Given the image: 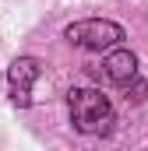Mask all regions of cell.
<instances>
[{
	"label": "cell",
	"mask_w": 148,
	"mask_h": 151,
	"mask_svg": "<svg viewBox=\"0 0 148 151\" xmlns=\"http://www.w3.org/2000/svg\"><path fill=\"white\" fill-rule=\"evenodd\" d=\"M71 119L81 134L102 137L113 127V106L99 88H74L71 91Z\"/></svg>",
	"instance_id": "1"
},
{
	"label": "cell",
	"mask_w": 148,
	"mask_h": 151,
	"mask_svg": "<svg viewBox=\"0 0 148 151\" xmlns=\"http://www.w3.org/2000/svg\"><path fill=\"white\" fill-rule=\"evenodd\" d=\"M64 39L78 46V49H92V53H102V49H113L120 39H123V28L116 21H102V18H88V21H74L67 25Z\"/></svg>",
	"instance_id": "2"
},
{
	"label": "cell",
	"mask_w": 148,
	"mask_h": 151,
	"mask_svg": "<svg viewBox=\"0 0 148 151\" xmlns=\"http://www.w3.org/2000/svg\"><path fill=\"white\" fill-rule=\"evenodd\" d=\"M39 74H42V63H39L36 56H21V60L11 63L7 81H11V99H14V106L25 109V106L32 102V84H36Z\"/></svg>",
	"instance_id": "3"
},
{
	"label": "cell",
	"mask_w": 148,
	"mask_h": 151,
	"mask_svg": "<svg viewBox=\"0 0 148 151\" xmlns=\"http://www.w3.org/2000/svg\"><path fill=\"white\" fill-rule=\"evenodd\" d=\"M102 74H106V81H113V84H127V81H134V74H138V60H134V53H127V49L110 53L106 63H102Z\"/></svg>",
	"instance_id": "4"
}]
</instances>
